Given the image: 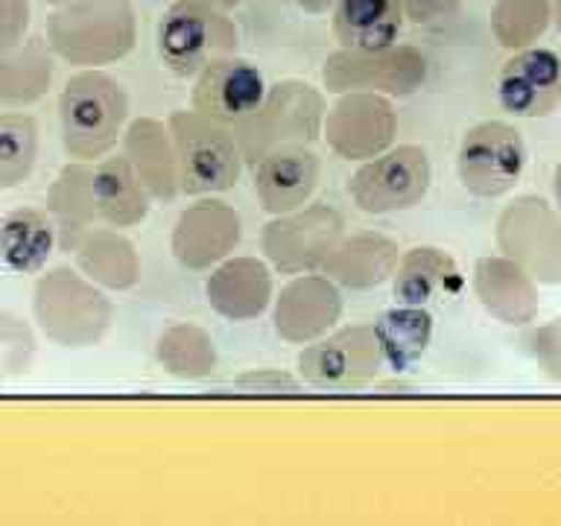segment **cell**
<instances>
[{
	"instance_id": "74e56055",
	"label": "cell",
	"mask_w": 561,
	"mask_h": 526,
	"mask_svg": "<svg viewBox=\"0 0 561 526\" xmlns=\"http://www.w3.org/2000/svg\"><path fill=\"white\" fill-rule=\"evenodd\" d=\"M42 3H47V7H68V3H77V0H42Z\"/></svg>"
},
{
	"instance_id": "d590c367",
	"label": "cell",
	"mask_w": 561,
	"mask_h": 526,
	"mask_svg": "<svg viewBox=\"0 0 561 526\" xmlns=\"http://www.w3.org/2000/svg\"><path fill=\"white\" fill-rule=\"evenodd\" d=\"M552 199H556V208L561 210V161L552 170Z\"/></svg>"
},
{
	"instance_id": "9a60e30c",
	"label": "cell",
	"mask_w": 561,
	"mask_h": 526,
	"mask_svg": "<svg viewBox=\"0 0 561 526\" xmlns=\"http://www.w3.org/2000/svg\"><path fill=\"white\" fill-rule=\"evenodd\" d=\"M266 79L249 59L240 56H222L193 77L191 105L205 117L237 126L261 105L266 96Z\"/></svg>"
},
{
	"instance_id": "f546056e",
	"label": "cell",
	"mask_w": 561,
	"mask_h": 526,
	"mask_svg": "<svg viewBox=\"0 0 561 526\" xmlns=\"http://www.w3.org/2000/svg\"><path fill=\"white\" fill-rule=\"evenodd\" d=\"M380 345L389 363L394 366H410L424 354L433 336V316L424 307L401 305L380 316V322L375 324Z\"/></svg>"
},
{
	"instance_id": "7402d4cb",
	"label": "cell",
	"mask_w": 561,
	"mask_h": 526,
	"mask_svg": "<svg viewBox=\"0 0 561 526\" xmlns=\"http://www.w3.org/2000/svg\"><path fill=\"white\" fill-rule=\"evenodd\" d=\"M462 289V272L445 249L415 245L394 266L392 293L398 305L424 307L436 298H450Z\"/></svg>"
},
{
	"instance_id": "3957f363",
	"label": "cell",
	"mask_w": 561,
	"mask_h": 526,
	"mask_svg": "<svg viewBox=\"0 0 561 526\" xmlns=\"http://www.w3.org/2000/svg\"><path fill=\"white\" fill-rule=\"evenodd\" d=\"M33 319L59 348H94L114 322L112 298L73 266H53L35 278Z\"/></svg>"
},
{
	"instance_id": "4dcf8cb0",
	"label": "cell",
	"mask_w": 561,
	"mask_h": 526,
	"mask_svg": "<svg viewBox=\"0 0 561 526\" xmlns=\"http://www.w3.org/2000/svg\"><path fill=\"white\" fill-rule=\"evenodd\" d=\"M473 289L482 305L503 319H515L524 313V284L512 275L506 263L480 261L473 272Z\"/></svg>"
},
{
	"instance_id": "8992f818",
	"label": "cell",
	"mask_w": 561,
	"mask_h": 526,
	"mask_svg": "<svg viewBox=\"0 0 561 526\" xmlns=\"http://www.w3.org/2000/svg\"><path fill=\"white\" fill-rule=\"evenodd\" d=\"M156 50L173 77L193 79L214 59L237 53V26L226 9L202 0H175L158 21Z\"/></svg>"
},
{
	"instance_id": "ac0fdd59",
	"label": "cell",
	"mask_w": 561,
	"mask_h": 526,
	"mask_svg": "<svg viewBox=\"0 0 561 526\" xmlns=\"http://www.w3.org/2000/svg\"><path fill=\"white\" fill-rule=\"evenodd\" d=\"M319 158L310 147H280L254 164V193L272 217L310 202L319 187Z\"/></svg>"
},
{
	"instance_id": "6da1fadb",
	"label": "cell",
	"mask_w": 561,
	"mask_h": 526,
	"mask_svg": "<svg viewBox=\"0 0 561 526\" xmlns=\"http://www.w3.org/2000/svg\"><path fill=\"white\" fill-rule=\"evenodd\" d=\"M44 38L73 68H105L135 50L138 18L129 0H77L53 9Z\"/></svg>"
},
{
	"instance_id": "cb8c5ba5",
	"label": "cell",
	"mask_w": 561,
	"mask_h": 526,
	"mask_svg": "<svg viewBox=\"0 0 561 526\" xmlns=\"http://www.w3.org/2000/svg\"><path fill=\"white\" fill-rule=\"evenodd\" d=\"M403 18L398 0H340L333 7V38L345 50H383L398 44L403 33Z\"/></svg>"
},
{
	"instance_id": "ba28073f",
	"label": "cell",
	"mask_w": 561,
	"mask_h": 526,
	"mask_svg": "<svg viewBox=\"0 0 561 526\" xmlns=\"http://www.w3.org/2000/svg\"><path fill=\"white\" fill-rule=\"evenodd\" d=\"M322 82L331 94L371 91L383 96H410L427 82V59L410 44H392L383 50L340 47L324 59Z\"/></svg>"
},
{
	"instance_id": "30bf717a",
	"label": "cell",
	"mask_w": 561,
	"mask_h": 526,
	"mask_svg": "<svg viewBox=\"0 0 561 526\" xmlns=\"http://www.w3.org/2000/svg\"><path fill=\"white\" fill-rule=\"evenodd\" d=\"M526 158L524 135L512 123L480 121L459 140L456 173L471 196L497 199L520 182Z\"/></svg>"
},
{
	"instance_id": "52a82bcc",
	"label": "cell",
	"mask_w": 561,
	"mask_h": 526,
	"mask_svg": "<svg viewBox=\"0 0 561 526\" xmlns=\"http://www.w3.org/2000/svg\"><path fill=\"white\" fill-rule=\"evenodd\" d=\"M345 237V219L328 202H307L301 208L278 214L261 231L266 261L284 275H301L324 266L328 254Z\"/></svg>"
},
{
	"instance_id": "44dd1931",
	"label": "cell",
	"mask_w": 561,
	"mask_h": 526,
	"mask_svg": "<svg viewBox=\"0 0 561 526\" xmlns=\"http://www.w3.org/2000/svg\"><path fill=\"white\" fill-rule=\"evenodd\" d=\"M401 249L392 237L359 231L342 237L324 261V275L345 289H375L394 275Z\"/></svg>"
},
{
	"instance_id": "836d02e7",
	"label": "cell",
	"mask_w": 561,
	"mask_h": 526,
	"mask_svg": "<svg viewBox=\"0 0 561 526\" xmlns=\"http://www.w3.org/2000/svg\"><path fill=\"white\" fill-rule=\"evenodd\" d=\"M398 7L410 24L430 26L450 21L462 9V0H398Z\"/></svg>"
},
{
	"instance_id": "9c48e42d",
	"label": "cell",
	"mask_w": 561,
	"mask_h": 526,
	"mask_svg": "<svg viewBox=\"0 0 561 526\" xmlns=\"http://www.w3.org/2000/svg\"><path fill=\"white\" fill-rule=\"evenodd\" d=\"M296 363L301 380L316 389H359L380 375L386 354L375 324H348L307 342Z\"/></svg>"
},
{
	"instance_id": "ffe728a7",
	"label": "cell",
	"mask_w": 561,
	"mask_h": 526,
	"mask_svg": "<svg viewBox=\"0 0 561 526\" xmlns=\"http://www.w3.org/2000/svg\"><path fill=\"white\" fill-rule=\"evenodd\" d=\"M47 214L56 226L61 252H73L100 219L94 199V164L68 161L47 187Z\"/></svg>"
},
{
	"instance_id": "2e32d148",
	"label": "cell",
	"mask_w": 561,
	"mask_h": 526,
	"mask_svg": "<svg viewBox=\"0 0 561 526\" xmlns=\"http://www.w3.org/2000/svg\"><path fill=\"white\" fill-rule=\"evenodd\" d=\"M500 108L515 117H547L561 105V56L550 47H524L497 73Z\"/></svg>"
},
{
	"instance_id": "8d00e7d4",
	"label": "cell",
	"mask_w": 561,
	"mask_h": 526,
	"mask_svg": "<svg viewBox=\"0 0 561 526\" xmlns=\"http://www.w3.org/2000/svg\"><path fill=\"white\" fill-rule=\"evenodd\" d=\"M202 3H210V7H217V9H231L237 7V3H243V0H202Z\"/></svg>"
},
{
	"instance_id": "603a6c76",
	"label": "cell",
	"mask_w": 561,
	"mask_h": 526,
	"mask_svg": "<svg viewBox=\"0 0 561 526\" xmlns=\"http://www.w3.org/2000/svg\"><path fill=\"white\" fill-rule=\"evenodd\" d=\"M79 272L91 278L96 287L126 293L135 289L140 281L138 249L121 228H91L73 249Z\"/></svg>"
},
{
	"instance_id": "d4e9b609",
	"label": "cell",
	"mask_w": 561,
	"mask_h": 526,
	"mask_svg": "<svg viewBox=\"0 0 561 526\" xmlns=\"http://www.w3.org/2000/svg\"><path fill=\"white\" fill-rule=\"evenodd\" d=\"M53 50L47 38H30L0 50V108L18 112L47 96L53 85Z\"/></svg>"
},
{
	"instance_id": "484cf974",
	"label": "cell",
	"mask_w": 561,
	"mask_h": 526,
	"mask_svg": "<svg viewBox=\"0 0 561 526\" xmlns=\"http://www.w3.org/2000/svg\"><path fill=\"white\" fill-rule=\"evenodd\" d=\"M94 199L100 219L114 228L140 226L152 208V196L123 152L94 161Z\"/></svg>"
},
{
	"instance_id": "5bb4252c",
	"label": "cell",
	"mask_w": 561,
	"mask_h": 526,
	"mask_svg": "<svg viewBox=\"0 0 561 526\" xmlns=\"http://www.w3.org/2000/svg\"><path fill=\"white\" fill-rule=\"evenodd\" d=\"M342 316L340 284L301 272L272 298V328L289 345H307L336 328Z\"/></svg>"
},
{
	"instance_id": "7a4b0ae2",
	"label": "cell",
	"mask_w": 561,
	"mask_h": 526,
	"mask_svg": "<svg viewBox=\"0 0 561 526\" xmlns=\"http://www.w3.org/2000/svg\"><path fill=\"white\" fill-rule=\"evenodd\" d=\"M129 121V94L100 68H79L59 94L61 147L73 161H100L117 147Z\"/></svg>"
},
{
	"instance_id": "e575fe53",
	"label": "cell",
	"mask_w": 561,
	"mask_h": 526,
	"mask_svg": "<svg viewBox=\"0 0 561 526\" xmlns=\"http://www.w3.org/2000/svg\"><path fill=\"white\" fill-rule=\"evenodd\" d=\"M296 3L305 9V12H310V15H322V12L336 7L340 0H296Z\"/></svg>"
},
{
	"instance_id": "4fadbf2b",
	"label": "cell",
	"mask_w": 561,
	"mask_h": 526,
	"mask_svg": "<svg viewBox=\"0 0 561 526\" xmlns=\"http://www.w3.org/2000/svg\"><path fill=\"white\" fill-rule=\"evenodd\" d=\"M243 240V219L228 202L202 196L179 214L170 235V252L184 270L208 272L234 254Z\"/></svg>"
},
{
	"instance_id": "f1b7e54d",
	"label": "cell",
	"mask_w": 561,
	"mask_h": 526,
	"mask_svg": "<svg viewBox=\"0 0 561 526\" xmlns=\"http://www.w3.org/2000/svg\"><path fill=\"white\" fill-rule=\"evenodd\" d=\"M42 152V132L33 114L0 112V191L24 184Z\"/></svg>"
},
{
	"instance_id": "e0dca14e",
	"label": "cell",
	"mask_w": 561,
	"mask_h": 526,
	"mask_svg": "<svg viewBox=\"0 0 561 526\" xmlns=\"http://www.w3.org/2000/svg\"><path fill=\"white\" fill-rule=\"evenodd\" d=\"M272 298V270L261 258L249 254H231L217 263L205 281V301L228 322H252L266 313Z\"/></svg>"
},
{
	"instance_id": "d6a6232c",
	"label": "cell",
	"mask_w": 561,
	"mask_h": 526,
	"mask_svg": "<svg viewBox=\"0 0 561 526\" xmlns=\"http://www.w3.org/2000/svg\"><path fill=\"white\" fill-rule=\"evenodd\" d=\"M30 33V0H0V50L21 44Z\"/></svg>"
},
{
	"instance_id": "277c9868",
	"label": "cell",
	"mask_w": 561,
	"mask_h": 526,
	"mask_svg": "<svg viewBox=\"0 0 561 526\" xmlns=\"http://www.w3.org/2000/svg\"><path fill=\"white\" fill-rule=\"evenodd\" d=\"M324 94L301 79H280L266 88V96L234 129L243 161L257 164L280 147H310L322 138Z\"/></svg>"
},
{
	"instance_id": "d6986e66",
	"label": "cell",
	"mask_w": 561,
	"mask_h": 526,
	"mask_svg": "<svg viewBox=\"0 0 561 526\" xmlns=\"http://www.w3.org/2000/svg\"><path fill=\"white\" fill-rule=\"evenodd\" d=\"M123 156L131 164L152 202H173L179 196V161L170 126L156 117H138L123 129Z\"/></svg>"
},
{
	"instance_id": "1f68e13d",
	"label": "cell",
	"mask_w": 561,
	"mask_h": 526,
	"mask_svg": "<svg viewBox=\"0 0 561 526\" xmlns=\"http://www.w3.org/2000/svg\"><path fill=\"white\" fill-rule=\"evenodd\" d=\"M35 354H38V340L30 322L9 310H0V375H26L33 368Z\"/></svg>"
},
{
	"instance_id": "83f0119b",
	"label": "cell",
	"mask_w": 561,
	"mask_h": 526,
	"mask_svg": "<svg viewBox=\"0 0 561 526\" xmlns=\"http://www.w3.org/2000/svg\"><path fill=\"white\" fill-rule=\"evenodd\" d=\"M156 359L167 375L179 380H205L217 371V342L205 328L193 322H175L156 340Z\"/></svg>"
},
{
	"instance_id": "7c38bea8",
	"label": "cell",
	"mask_w": 561,
	"mask_h": 526,
	"mask_svg": "<svg viewBox=\"0 0 561 526\" xmlns=\"http://www.w3.org/2000/svg\"><path fill=\"white\" fill-rule=\"evenodd\" d=\"M398 112L392 96L351 91L324 112L322 138L345 161H368L394 144Z\"/></svg>"
},
{
	"instance_id": "4316f807",
	"label": "cell",
	"mask_w": 561,
	"mask_h": 526,
	"mask_svg": "<svg viewBox=\"0 0 561 526\" xmlns=\"http://www.w3.org/2000/svg\"><path fill=\"white\" fill-rule=\"evenodd\" d=\"M56 243V226L47 210L15 208L0 217V261L12 272L38 275Z\"/></svg>"
},
{
	"instance_id": "8fae6325",
	"label": "cell",
	"mask_w": 561,
	"mask_h": 526,
	"mask_svg": "<svg viewBox=\"0 0 561 526\" xmlns=\"http://www.w3.org/2000/svg\"><path fill=\"white\" fill-rule=\"evenodd\" d=\"M433 164L427 149L419 144L389 147L380 156L363 161L351 175L348 193L354 205L366 214H394L415 208L430 191Z\"/></svg>"
},
{
	"instance_id": "5b68a950",
	"label": "cell",
	"mask_w": 561,
	"mask_h": 526,
	"mask_svg": "<svg viewBox=\"0 0 561 526\" xmlns=\"http://www.w3.org/2000/svg\"><path fill=\"white\" fill-rule=\"evenodd\" d=\"M175 161H179V193L214 196L231 191L243 173V152L237 147L234 129L205 117L196 108L170 114Z\"/></svg>"
}]
</instances>
